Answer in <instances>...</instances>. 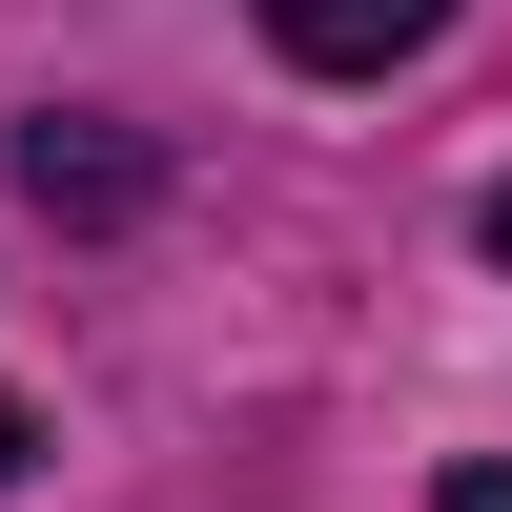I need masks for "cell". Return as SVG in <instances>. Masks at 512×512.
Listing matches in <instances>:
<instances>
[{
	"label": "cell",
	"mask_w": 512,
	"mask_h": 512,
	"mask_svg": "<svg viewBox=\"0 0 512 512\" xmlns=\"http://www.w3.org/2000/svg\"><path fill=\"white\" fill-rule=\"evenodd\" d=\"M431 512H512V472H451V492H431Z\"/></svg>",
	"instance_id": "3"
},
{
	"label": "cell",
	"mask_w": 512,
	"mask_h": 512,
	"mask_svg": "<svg viewBox=\"0 0 512 512\" xmlns=\"http://www.w3.org/2000/svg\"><path fill=\"white\" fill-rule=\"evenodd\" d=\"M267 41H287L308 82H390V62L451 41V0H267Z\"/></svg>",
	"instance_id": "1"
},
{
	"label": "cell",
	"mask_w": 512,
	"mask_h": 512,
	"mask_svg": "<svg viewBox=\"0 0 512 512\" xmlns=\"http://www.w3.org/2000/svg\"><path fill=\"white\" fill-rule=\"evenodd\" d=\"M21 185L62 205V226H123V205H144V144H103V123H41V144H21Z\"/></svg>",
	"instance_id": "2"
},
{
	"label": "cell",
	"mask_w": 512,
	"mask_h": 512,
	"mask_svg": "<svg viewBox=\"0 0 512 512\" xmlns=\"http://www.w3.org/2000/svg\"><path fill=\"white\" fill-rule=\"evenodd\" d=\"M492 267H512V185H492Z\"/></svg>",
	"instance_id": "5"
},
{
	"label": "cell",
	"mask_w": 512,
	"mask_h": 512,
	"mask_svg": "<svg viewBox=\"0 0 512 512\" xmlns=\"http://www.w3.org/2000/svg\"><path fill=\"white\" fill-rule=\"evenodd\" d=\"M0 472H21V390H0Z\"/></svg>",
	"instance_id": "4"
}]
</instances>
